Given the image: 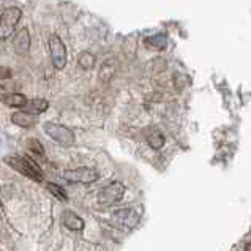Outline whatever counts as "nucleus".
<instances>
[{
  "mask_svg": "<svg viewBox=\"0 0 251 251\" xmlns=\"http://www.w3.org/2000/svg\"><path fill=\"white\" fill-rule=\"evenodd\" d=\"M5 163L14 171L21 172L23 176L32 178L35 182L43 180V171L40 169V166H37V163L30 158H27V156H21V155L5 156Z\"/></svg>",
  "mask_w": 251,
  "mask_h": 251,
  "instance_id": "1",
  "label": "nucleus"
},
{
  "mask_svg": "<svg viewBox=\"0 0 251 251\" xmlns=\"http://www.w3.org/2000/svg\"><path fill=\"white\" fill-rule=\"evenodd\" d=\"M24 112L33 114V116H40V114L46 112L49 109V101L45 98H27V101L21 107Z\"/></svg>",
  "mask_w": 251,
  "mask_h": 251,
  "instance_id": "9",
  "label": "nucleus"
},
{
  "mask_svg": "<svg viewBox=\"0 0 251 251\" xmlns=\"http://www.w3.org/2000/svg\"><path fill=\"white\" fill-rule=\"evenodd\" d=\"M247 251H251V250H250V242L247 243Z\"/></svg>",
  "mask_w": 251,
  "mask_h": 251,
  "instance_id": "19",
  "label": "nucleus"
},
{
  "mask_svg": "<svg viewBox=\"0 0 251 251\" xmlns=\"http://www.w3.org/2000/svg\"><path fill=\"white\" fill-rule=\"evenodd\" d=\"M63 178L73 183H93L100 178V174L93 168H75V169H67L63 172Z\"/></svg>",
  "mask_w": 251,
  "mask_h": 251,
  "instance_id": "7",
  "label": "nucleus"
},
{
  "mask_svg": "<svg viewBox=\"0 0 251 251\" xmlns=\"http://www.w3.org/2000/svg\"><path fill=\"white\" fill-rule=\"evenodd\" d=\"M0 207H2V199H0Z\"/></svg>",
  "mask_w": 251,
  "mask_h": 251,
  "instance_id": "20",
  "label": "nucleus"
},
{
  "mask_svg": "<svg viewBox=\"0 0 251 251\" xmlns=\"http://www.w3.org/2000/svg\"><path fill=\"white\" fill-rule=\"evenodd\" d=\"M49 54H51V62L55 70H63L67 67L68 62V52H67V46L65 43L62 41V38L57 33H52L49 37Z\"/></svg>",
  "mask_w": 251,
  "mask_h": 251,
  "instance_id": "3",
  "label": "nucleus"
},
{
  "mask_svg": "<svg viewBox=\"0 0 251 251\" xmlns=\"http://www.w3.org/2000/svg\"><path fill=\"white\" fill-rule=\"evenodd\" d=\"M48 190H49V193H51V195H54L57 199L67 201V193H65V190H63L60 185H57V183H48Z\"/></svg>",
  "mask_w": 251,
  "mask_h": 251,
  "instance_id": "17",
  "label": "nucleus"
},
{
  "mask_svg": "<svg viewBox=\"0 0 251 251\" xmlns=\"http://www.w3.org/2000/svg\"><path fill=\"white\" fill-rule=\"evenodd\" d=\"M43 130H45V133L49 136V138L55 142H59L60 146H65V147L73 146L76 141L75 133L65 125L54 124V122H46V124L43 125Z\"/></svg>",
  "mask_w": 251,
  "mask_h": 251,
  "instance_id": "4",
  "label": "nucleus"
},
{
  "mask_svg": "<svg viewBox=\"0 0 251 251\" xmlns=\"http://www.w3.org/2000/svg\"><path fill=\"white\" fill-rule=\"evenodd\" d=\"M144 45L149 49H153V51H164L168 48V35L166 33L150 35V37L144 38Z\"/></svg>",
  "mask_w": 251,
  "mask_h": 251,
  "instance_id": "11",
  "label": "nucleus"
},
{
  "mask_svg": "<svg viewBox=\"0 0 251 251\" xmlns=\"http://www.w3.org/2000/svg\"><path fill=\"white\" fill-rule=\"evenodd\" d=\"M124 195H125V185L120 182H112L98 193L97 201L100 205L106 207V205H112L119 202V201H122Z\"/></svg>",
  "mask_w": 251,
  "mask_h": 251,
  "instance_id": "6",
  "label": "nucleus"
},
{
  "mask_svg": "<svg viewBox=\"0 0 251 251\" xmlns=\"http://www.w3.org/2000/svg\"><path fill=\"white\" fill-rule=\"evenodd\" d=\"M21 16H23V11L18 6H10V8L3 10L2 16H0V40H8L16 32Z\"/></svg>",
  "mask_w": 251,
  "mask_h": 251,
  "instance_id": "2",
  "label": "nucleus"
},
{
  "mask_svg": "<svg viewBox=\"0 0 251 251\" xmlns=\"http://www.w3.org/2000/svg\"><path fill=\"white\" fill-rule=\"evenodd\" d=\"M11 122L21 128H32L37 124V116L24 112V111H16L14 114H11Z\"/></svg>",
  "mask_w": 251,
  "mask_h": 251,
  "instance_id": "12",
  "label": "nucleus"
},
{
  "mask_svg": "<svg viewBox=\"0 0 251 251\" xmlns=\"http://www.w3.org/2000/svg\"><path fill=\"white\" fill-rule=\"evenodd\" d=\"M95 63H97L95 55H93L92 52H89V51H82L79 55H77V67H79L81 70H84V71L92 70L93 67H95Z\"/></svg>",
  "mask_w": 251,
  "mask_h": 251,
  "instance_id": "15",
  "label": "nucleus"
},
{
  "mask_svg": "<svg viewBox=\"0 0 251 251\" xmlns=\"http://www.w3.org/2000/svg\"><path fill=\"white\" fill-rule=\"evenodd\" d=\"M147 142L153 150H160L164 146L166 139H164V136L160 131H152L150 134H147Z\"/></svg>",
  "mask_w": 251,
  "mask_h": 251,
  "instance_id": "16",
  "label": "nucleus"
},
{
  "mask_svg": "<svg viewBox=\"0 0 251 251\" xmlns=\"http://www.w3.org/2000/svg\"><path fill=\"white\" fill-rule=\"evenodd\" d=\"M62 223L67 229H70V231H81V229L84 227V220L81 217H77L76 213L70 212V210H67L65 213H63Z\"/></svg>",
  "mask_w": 251,
  "mask_h": 251,
  "instance_id": "14",
  "label": "nucleus"
},
{
  "mask_svg": "<svg viewBox=\"0 0 251 251\" xmlns=\"http://www.w3.org/2000/svg\"><path fill=\"white\" fill-rule=\"evenodd\" d=\"M112 223L120 229H134L141 221V210L136 207H125L112 213Z\"/></svg>",
  "mask_w": 251,
  "mask_h": 251,
  "instance_id": "5",
  "label": "nucleus"
},
{
  "mask_svg": "<svg viewBox=\"0 0 251 251\" xmlns=\"http://www.w3.org/2000/svg\"><path fill=\"white\" fill-rule=\"evenodd\" d=\"M116 73H117V62L114 59H109V60H106L101 67H100L98 77H100V81H101L103 84H106V82H109L114 76H116Z\"/></svg>",
  "mask_w": 251,
  "mask_h": 251,
  "instance_id": "13",
  "label": "nucleus"
},
{
  "mask_svg": "<svg viewBox=\"0 0 251 251\" xmlns=\"http://www.w3.org/2000/svg\"><path fill=\"white\" fill-rule=\"evenodd\" d=\"M11 37H13L11 40L13 51L19 55H27L28 51H30V32H28V28L27 27L19 28Z\"/></svg>",
  "mask_w": 251,
  "mask_h": 251,
  "instance_id": "8",
  "label": "nucleus"
},
{
  "mask_svg": "<svg viewBox=\"0 0 251 251\" xmlns=\"http://www.w3.org/2000/svg\"><path fill=\"white\" fill-rule=\"evenodd\" d=\"M28 147H30V150L32 152H35L37 155H45V149H43V146L40 144V141H37V139H30L28 141Z\"/></svg>",
  "mask_w": 251,
  "mask_h": 251,
  "instance_id": "18",
  "label": "nucleus"
},
{
  "mask_svg": "<svg viewBox=\"0 0 251 251\" xmlns=\"http://www.w3.org/2000/svg\"><path fill=\"white\" fill-rule=\"evenodd\" d=\"M0 101L10 107L21 109L23 104L27 101V97L23 95V93H18V92H5V93H0Z\"/></svg>",
  "mask_w": 251,
  "mask_h": 251,
  "instance_id": "10",
  "label": "nucleus"
}]
</instances>
